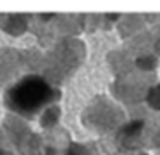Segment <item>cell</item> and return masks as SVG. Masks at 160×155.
I'll return each instance as SVG.
<instances>
[{
    "label": "cell",
    "mask_w": 160,
    "mask_h": 155,
    "mask_svg": "<svg viewBox=\"0 0 160 155\" xmlns=\"http://www.w3.org/2000/svg\"><path fill=\"white\" fill-rule=\"evenodd\" d=\"M57 96V91L43 78L35 74L24 76L5 93V103L11 110L26 117L38 114L50 100Z\"/></svg>",
    "instance_id": "6da1fadb"
}]
</instances>
